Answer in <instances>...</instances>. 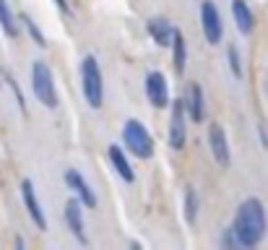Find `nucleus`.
Listing matches in <instances>:
<instances>
[{"instance_id":"1","label":"nucleus","mask_w":268,"mask_h":250,"mask_svg":"<svg viewBox=\"0 0 268 250\" xmlns=\"http://www.w3.org/2000/svg\"><path fill=\"white\" fill-rule=\"evenodd\" d=\"M232 232H235L237 242L245 247H253L260 242V237L265 235V211H263V203L258 198L242 201V206L237 208Z\"/></svg>"},{"instance_id":"2","label":"nucleus","mask_w":268,"mask_h":250,"mask_svg":"<svg viewBox=\"0 0 268 250\" xmlns=\"http://www.w3.org/2000/svg\"><path fill=\"white\" fill-rule=\"evenodd\" d=\"M81 89H84L86 104L91 110H99L104 99V83H102V70L94 55H86L81 63Z\"/></svg>"},{"instance_id":"3","label":"nucleus","mask_w":268,"mask_h":250,"mask_svg":"<svg viewBox=\"0 0 268 250\" xmlns=\"http://www.w3.org/2000/svg\"><path fill=\"white\" fill-rule=\"evenodd\" d=\"M31 83H34L36 99H40L45 107L55 110L58 107V94H55V83H52V70L42 60H36L34 68H31Z\"/></svg>"},{"instance_id":"4","label":"nucleus","mask_w":268,"mask_h":250,"mask_svg":"<svg viewBox=\"0 0 268 250\" xmlns=\"http://www.w3.org/2000/svg\"><path fill=\"white\" fill-rule=\"evenodd\" d=\"M123 138H125V146H128L136 156H141V159H148L151 154H154V141H151L148 131L141 125V120H136V117L125 122Z\"/></svg>"},{"instance_id":"5","label":"nucleus","mask_w":268,"mask_h":250,"mask_svg":"<svg viewBox=\"0 0 268 250\" xmlns=\"http://www.w3.org/2000/svg\"><path fill=\"white\" fill-rule=\"evenodd\" d=\"M201 21H203V34L211 45H219L221 42V19H219V11L211 0L201 6Z\"/></svg>"},{"instance_id":"6","label":"nucleus","mask_w":268,"mask_h":250,"mask_svg":"<svg viewBox=\"0 0 268 250\" xmlns=\"http://www.w3.org/2000/svg\"><path fill=\"white\" fill-rule=\"evenodd\" d=\"M21 198H24V206H26L31 222L40 227V229H47V219H45V211H42L40 201H36V193H34L31 180H24V183H21Z\"/></svg>"},{"instance_id":"7","label":"nucleus","mask_w":268,"mask_h":250,"mask_svg":"<svg viewBox=\"0 0 268 250\" xmlns=\"http://www.w3.org/2000/svg\"><path fill=\"white\" fill-rule=\"evenodd\" d=\"M185 133H187V128H185V107L177 99L172 104V120H169V146L182 149L185 146Z\"/></svg>"},{"instance_id":"8","label":"nucleus","mask_w":268,"mask_h":250,"mask_svg":"<svg viewBox=\"0 0 268 250\" xmlns=\"http://www.w3.org/2000/svg\"><path fill=\"white\" fill-rule=\"evenodd\" d=\"M146 97L154 107H167V99H169L167 97V81L159 70L146 76Z\"/></svg>"},{"instance_id":"9","label":"nucleus","mask_w":268,"mask_h":250,"mask_svg":"<svg viewBox=\"0 0 268 250\" xmlns=\"http://www.w3.org/2000/svg\"><path fill=\"white\" fill-rule=\"evenodd\" d=\"M208 146H211L214 159L221 167H226L229 164V146H226V133L219 122H211V128H208Z\"/></svg>"},{"instance_id":"10","label":"nucleus","mask_w":268,"mask_h":250,"mask_svg":"<svg viewBox=\"0 0 268 250\" xmlns=\"http://www.w3.org/2000/svg\"><path fill=\"white\" fill-rule=\"evenodd\" d=\"M65 224H68V229L75 235V240H79V242H86L84 222H81V203L75 201V198H70V201L65 203Z\"/></svg>"},{"instance_id":"11","label":"nucleus","mask_w":268,"mask_h":250,"mask_svg":"<svg viewBox=\"0 0 268 250\" xmlns=\"http://www.w3.org/2000/svg\"><path fill=\"white\" fill-rule=\"evenodd\" d=\"M65 185H68V188H73L75 193H79V198H81L89 208H94V206H97V195L91 193L89 183H86L79 172H75V170H68V172H65Z\"/></svg>"},{"instance_id":"12","label":"nucleus","mask_w":268,"mask_h":250,"mask_svg":"<svg viewBox=\"0 0 268 250\" xmlns=\"http://www.w3.org/2000/svg\"><path fill=\"white\" fill-rule=\"evenodd\" d=\"M175 31H177V29H172V24L164 21V19L148 21V34L154 37V42H157L159 47H169V45H172V42H175Z\"/></svg>"},{"instance_id":"13","label":"nucleus","mask_w":268,"mask_h":250,"mask_svg":"<svg viewBox=\"0 0 268 250\" xmlns=\"http://www.w3.org/2000/svg\"><path fill=\"white\" fill-rule=\"evenodd\" d=\"M109 159H112V164H114V170H118V175H120L125 183H133V170H130L125 154L120 151V146H109Z\"/></svg>"},{"instance_id":"14","label":"nucleus","mask_w":268,"mask_h":250,"mask_svg":"<svg viewBox=\"0 0 268 250\" xmlns=\"http://www.w3.org/2000/svg\"><path fill=\"white\" fill-rule=\"evenodd\" d=\"M232 13H235L237 29H240L242 34H250V31H253V13L247 11L245 0H235V3H232Z\"/></svg>"},{"instance_id":"15","label":"nucleus","mask_w":268,"mask_h":250,"mask_svg":"<svg viewBox=\"0 0 268 250\" xmlns=\"http://www.w3.org/2000/svg\"><path fill=\"white\" fill-rule=\"evenodd\" d=\"M0 29H3L8 37H16L18 34V26L13 21V13H11V8H8L6 0H0Z\"/></svg>"},{"instance_id":"16","label":"nucleus","mask_w":268,"mask_h":250,"mask_svg":"<svg viewBox=\"0 0 268 250\" xmlns=\"http://www.w3.org/2000/svg\"><path fill=\"white\" fill-rule=\"evenodd\" d=\"M190 115H193V120H203V92L198 83L190 86Z\"/></svg>"},{"instance_id":"17","label":"nucleus","mask_w":268,"mask_h":250,"mask_svg":"<svg viewBox=\"0 0 268 250\" xmlns=\"http://www.w3.org/2000/svg\"><path fill=\"white\" fill-rule=\"evenodd\" d=\"M172 47H175V70L182 73L185 70V39L180 31H175V42H172Z\"/></svg>"},{"instance_id":"18","label":"nucleus","mask_w":268,"mask_h":250,"mask_svg":"<svg viewBox=\"0 0 268 250\" xmlns=\"http://www.w3.org/2000/svg\"><path fill=\"white\" fill-rule=\"evenodd\" d=\"M226 58H229V68H232L235 78H240V76H242V68H240V55H237V47H235V45H229Z\"/></svg>"},{"instance_id":"19","label":"nucleus","mask_w":268,"mask_h":250,"mask_svg":"<svg viewBox=\"0 0 268 250\" xmlns=\"http://www.w3.org/2000/svg\"><path fill=\"white\" fill-rule=\"evenodd\" d=\"M185 219L193 224L196 222V193L187 190V198H185Z\"/></svg>"},{"instance_id":"20","label":"nucleus","mask_w":268,"mask_h":250,"mask_svg":"<svg viewBox=\"0 0 268 250\" xmlns=\"http://www.w3.org/2000/svg\"><path fill=\"white\" fill-rule=\"evenodd\" d=\"M24 24H26V29L31 31V37H34V42H36V45H40V47H45L47 45V42H45V37L40 34V29H36V24L29 19V16H24Z\"/></svg>"},{"instance_id":"21","label":"nucleus","mask_w":268,"mask_h":250,"mask_svg":"<svg viewBox=\"0 0 268 250\" xmlns=\"http://www.w3.org/2000/svg\"><path fill=\"white\" fill-rule=\"evenodd\" d=\"M55 3H58V6L63 8V11H68V3H65V0H55Z\"/></svg>"},{"instance_id":"22","label":"nucleus","mask_w":268,"mask_h":250,"mask_svg":"<svg viewBox=\"0 0 268 250\" xmlns=\"http://www.w3.org/2000/svg\"><path fill=\"white\" fill-rule=\"evenodd\" d=\"M265 94H268V78H265Z\"/></svg>"}]
</instances>
